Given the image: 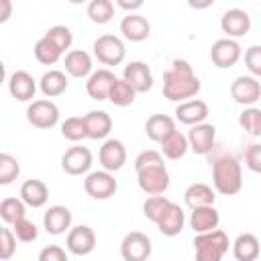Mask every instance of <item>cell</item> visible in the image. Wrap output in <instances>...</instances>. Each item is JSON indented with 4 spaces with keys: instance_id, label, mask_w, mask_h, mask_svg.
Returning <instances> with one entry per match:
<instances>
[{
    "instance_id": "obj_1",
    "label": "cell",
    "mask_w": 261,
    "mask_h": 261,
    "mask_svg": "<svg viewBox=\"0 0 261 261\" xmlns=\"http://www.w3.org/2000/svg\"><path fill=\"white\" fill-rule=\"evenodd\" d=\"M212 167V184L214 190L222 196H234L243 188V169L234 155L226 151H218V145L212 147V151L206 155Z\"/></svg>"
},
{
    "instance_id": "obj_2",
    "label": "cell",
    "mask_w": 261,
    "mask_h": 261,
    "mask_svg": "<svg viewBox=\"0 0 261 261\" xmlns=\"http://www.w3.org/2000/svg\"><path fill=\"white\" fill-rule=\"evenodd\" d=\"M202 84L186 59H173L163 73V96L171 102H184L198 96Z\"/></svg>"
},
{
    "instance_id": "obj_3",
    "label": "cell",
    "mask_w": 261,
    "mask_h": 261,
    "mask_svg": "<svg viewBox=\"0 0 261 261\" xmlns=\"http://www.w3.org/2000/svg\"><path fill=\"white\" fill-rule=\"evenodd\" d=\"M228 234L218 226L206 232H196L194 237V251L198 261H220L228 253Z\"/></svg>"
},
{
    "instance_id": "obj_4",
    "label": "cell",
    "mask_w": 261,
    "mask_h": 261,
    "mask_svg": "<svg viewBox=\"0 0 261 261\" xmlns=\"http://www.w3.org/2000/svg\"><path fill=\"white\" fill-rule=\"evenodd\" d=\"M94 57L102 63V65H108V67H114V65H120L124 61V55H126V47H124V41L116 35H100L94 45Z\"/></svg>"
},
{
    "instance_id": "obj_5",
    "label": "cell",
    "mask_w": 261,
    "mask_h": 261,
    "mask_svg": "<svg viewBox=\"0 0 261 261\" xmlns=\"http://www.w3.org/2000/svg\"><path fill=\"white\" fill-rule=\"evenodd\" d=\"M169 181L171 179H169V171H167L165 163H157V165L137 169V184L147 196L165 194L167 188H169Z\"/></svg>"
},
{
    "instance_id": "obj_6",
    "label": "cell",
    "mask_w": 261,
    "mask_h": 261,
    "mask_svg": "<svg viewBox=\"0 0 261 261\" xmlns=\"http://www.w3.org/2000/svg\"><path fill=\"white\" fill-rule=\"evenodd\" d=\"M27 120L35 128H53L59 122V108L47 98L31 100V104L27 106Z\"/></svg>"
},
{
    "instance_id": "obj_7",
    "label": "cell",
    "mask_w": 261,
    "mask_h": 261,
    "mask_svg": "<svg viewBox=\"0 0 261 261\" xmlns=\"http://www.w3.org/2000/svg\"><path fill=\"white\" fill-rule=\"evenodd\" d=\"M84 190L90 198L94 200H108L116 194L118 184L112 175V171L100 169V171H90L84 179Z\"/></svg>"
},
{
    "instance_id": "obj_8",
    "label": "cell",
    "mask_w": 261,
    "mask_h": 261,
    "mask_svg": "<svg viewBox=\"0 0 261 261\" xmlns=\"http://www.w3.org/2000/svg\"><path fill=\"white\" fill-rule=\"evenodd\" d=\"M243 51H241V45L237 39H230V37H222L218 41L212 43L210 47V61L218 67V69H230L239 63Z\"/></svg>"
},
{
    "instance_id": "obj_9",
    "label": "cell",
    "mask_w": 261,
    "mask_h": 261,
    "mask_svg": "<svg viewBox=\"0 0 261 261\" xmlns=\"http://www.w3.org/2000/svg\"><path fill=\"white\" fill-rule=\"evenodd\" d=\"M65 245H67V251L71 255H75V257L90 255L94 251V247H96V232L88 224L69 226L67 237H65Z\"/></svg>"
},
{
    "instance_id": "obj_10",
    "label": "cell",
    "mask_w": 261,
    "mask_h": 261,
    "mask_svg": "<svg viewBox=\"0 0 261 261\" xmlns=\"http://www.w3.org/2000/svg\"><path fill=\"white\" fill-rule=\"evenodd\" d=\"M230 96L241 106H255L261 98V82L255 75H239L230 84Z\"/></svg>"
},
{
    "instance_id": "obj_11",
    "label": "cell",
    "mask_w": 261,
    "mask_h": 261,
    "mask_svg": "<svg viewBox=\"0 0 261 261\" xmlns=\"http://www.w3.org/2000/svg\"><path fill=\"white\" fill-rule=\"evenodd\" d=\"M186 139H188V147L196 155H208L212 151V147L216 145V126L206 120L192 124Z\"/></svg>"
},
{
    "instance_id": "obj_12",
    "label": "cell",
    "mask_w": 261,
    "mask_h": 261,
    "mask_svg": "<svg viewBox=\"0 0 261 261\" xmlns=\"http://www.w3.org/2000/svg\"><path fill=\"white\" fill-rule=\"evenodd\" d=\"M151 249H153L151 239L139 230L124 234L120 243V255L124 261H145L151 257Z\"/></svg>"
},
{
    "instance_id": "obj_13",
    "label": "cell",
    "mask_w": 261,
    "mask_h": 261,
    "mask_svg": "<svg viewBox=\"0 0 261 261\" xmlns=\"http://www.w3.org/2000/svg\"><path fill=\"white\" fill-rule=\"evenodd\" d=\"M251 14L243 8H228L220 18V29L226 37L239 39L251 31Z\"/></svg>"
},
{
    "instance_id": "obj_14",
    "label": "cell",
    "mask_w": 261,
    "mask_h": 261,
    "mask_svg": "<svg viewBox=\"0 0 261 261\" xmlns=\"http://www.w3.org/2000/svg\"><path fill=\"white\" fill-rule=\"evenodd\" d=\"M98 159H100V165L102 169L106 171H118L124 167L126 163V147L122 141L118 139H106L100 147V153H98Z\"/></svg>"
},
{
    "instance_id": "obj_15",
    "label": "cell",
    "mask_w": 261,
    "mask_h": 261,
    "mask_svg": "<svg viewBox=\"0 0 261 261\" xmlns=\"http://www.w3.org/2000/svg\"><path fill=\"white\" fill-rule=\"evenodd\" d=\"M92 167V151L88 147H69L61 155V169L69 175H84Z\"/></svg>"
},
{
    "instance_id": "obj_16",
    "label": "cell",
    "mask_w": 261,
    "mask_h": 261,
    "mask_svg": "<svg viewBox=\"0 0 261 261\" xmlns=\"http://www.w3.org/2000/svg\"><path fill=\"white\" fill-rule=\"evenodd\" d=\"M122 80H126L137 94H145L153 88V73L145 61H130L122 69Z\"/></svg>"
},
{
    "instance_id": "obj_17",
    "label": "cell",
    "mask_w": 261,
    "mask_h": 261,
    "mask_svg": "<svg viewBox=\"0 0 261 261\" xmlns=\"http://www.w3.org/2000/svg\"><path fill=\"white\" fill-rule=\"evenodd\" d=\"M71 220H73L71 210H69L67 206L55 204V206H49V208L45 210V214H43V228H45L49 234L59 237V234H63V232L69 230Z\"/></svg>"
},
{
    "instance_id": "obj_18",
    "label": "cell",
    "mask_w": 261,
    "mask_h": 261,
    "mask_svg": "<svg viewBox=\"0 0 261 261\" xmlns=\"http://www.w3.org/2000/svg\"><path fill=\"white\" fill-rule=\"evenodd\" d=\"M155 224H157V228H159L161 234H165V237H177L184 230V224H186L184 208L179 204H175V202H169L163 208V212H161V216L157 218Z\"/></svg>"
},
{
    "instance_id": "obj_19",
    "label": "cell",
    "mask_w": 261,
    "mask_h": 261,
    "mask_svg": "<svg viewBox=\"0 0 261 261\" xmlns=\"http://www.w3.org/2000/svg\"><path fill=\"white\" fill-rule=\"evenodd\" d=\"M210 114V108L204 100H198V98H190V100H184V102H177V108H175V120H179L181 124H198V122H204Z\"/></svg>"
},
{
    "instance_id": "obj_20",
    "label": "cell",
    "mask_w": 261,
    "mask_h": 261,
    "mask_svg": "<svg viewBox=\"0 0 261 261\" xmlns=\"http://www.w3.org/2000/svg\"><path fill=\"white\" fill-rule=\"evenodd\" d=\"M116 80L114 71H110L108 67H100L96 71H92L88 77H86V92L92 100H106L108 98V90L112 86V82Z\"/></svg>"
},
{
    "instance_id": "obj_21",
    "label": "cell",
    "mask_w": 261,
    "mask_h": 261,
    "mask_svg": "<svg viewBox=\"0 0 261 261\" xmlns=\"http://www.w3.org/2000/svg\"><path fill=\"white\" fill-rule=\"evenodd\" d=\"M8 92L18 102H31L37 92V82L29 71L18 69L8 77Z\"/></svg>"
},
{
    "instance_id": "obj_22",
    "label": "cell",
    "mask_w": 261,
    "mask_h": 261,
    "mask_svg": "<svg viewBox=\"0 0 261 261\" xmlns=\"http://www.w3.org/2000/svg\"><path fill=\"white\" fill-rule=\"evenodd\" d=\"M63 65H65V73H69L71 77H77V80H84L94 71L92 55L84 49L67 51L65 57H63Z\"/></svg>"
},
{
    "instance_id": "obj_23",
    "label": "cell",
    "mask_w": 261,
    "mask_h": 261,
    "mask_svg": "<svg viewBox=\"0 0 261 261\" xmlns=\"http://www.w3.org/2000/svg\"><path fill=\"white\" fill-rule=\"evenodd\" d=\"M120 33L126 41L130 43H141L151 35V24L145 16L137 14V12H128L122 20H120Z\"/></svg>"
},
{
    "instance_id": "obj_24",
    "label": "cell",
    "mask_w": 261,
    "mask_h": 261,
    "mask_svg": "<svg viewBox=\"0 0 261 261\" xmlns=\"http://www.w3.org/2000/svg\"><path fill=\"white\" fill-rule=\"evenodd\" d=\"M84 124H86V139L92 141L106 139L112 130V118L104 110H90L84 116Z\"/></svg>"
},
{
    "instance_id": "obj_25",
    "label": "cell",
    "mask_w": 261,
    "mask_h": 261,
    "mask_svg": "<svg viewBox=\"0 0 261 261\" xmlns=\"http://www.w3.org/2000/svg\"><path fill=\"white\" fill-rule=\"evenodd\" d=\"M18 198L31 208H43L47 204V200H49V188L41 179H27L20 186Z\"/></svg>"
},
{
    "instance_id": "obj_26",
    "label": "cell",
    "mask_w": 261,
    "mask_h": 261,
    "mask_svg": "<svg viewBox=\"0 0 261 261\" xmlns=\"http://www.w3.org/2000/svg\"><path fill=\"white\" fill-rule=\"evenodd\" d=\"M218 224H220V214H218V210L214 208V204L192 208L190 226H192L194 232H206V230L216 228Z\"/></svg>"
},
{
    "instance_id": "obj_27",
    "label": "cell",
    "mask_w": 261,
    "mask_h": 261,
    "mask_svg": "<svg viewBox=\"0 0 261 261\" xmlns=\"http://www.w3.org/2000/svg\"><path fill=\"white\" fill-rule=\"evenodd\" d=\"M259 251V239L253 232H241L232 243V257L237 261H255Z\"/></svg>"
},
{
    "instance_id": "obj_28",
    "label": "cell",
    "mask_w": 261,
    "mask_h": 261,
    "mask_svg": "<svg viewBox=\"0 0 261 261\" xmlns=\"http://www.w3.org/2000/svg\"><path fill=\"white\" fill-rule=\"evenodd\" d=\"M184 202L192 210V208H198V206H210V204H214L216 202V196H214V190L208 184L196 181V184H190L186 188Z\"/></svg>"
},
{
    "instance_id": "obj_29",
    "label": "cell",
    "mask_w": 261,
    "mask_h": 261,
    "mask_svg": "<svg viewBox=\"0 0 261 261\" xmlns=\"http://www.w3.org/2000/svg\"><path fill=\"white\" fill-rule=\"evenodd\" d=\"M67 75L65 71L61 69H49L41 75L39 80V90L43 92V96L47 98H55V96H61L65 90H67Z\"/></svg>"
},
{
    "instance_id": "obj_30",
    "label": "cell",
    "mask_w": 261,
    "mask_h": 261,
    "mask_svg": "<svg viewBox=\"0 0 261 261\" xmlns=\"http://www.w3.org/2000/svg\"><path fill=\"white\" fill-rule=\"evenodd\" d=\"M159 145H161V155L167 157V159H171V161L181 159V157L190 151L188 139H186V135L179 133V130H171L169 135H165V137L159 141Z\"/></svg>"
},
{
    "instance_id": "obj_31",
    "label": "cell",
    "mask_w": 261,
    "mask_h": 261,
    "mask_svg": "<svg viewBox=\"0 0 261 261\" xmlns=\"http://www.w3.org/2000/svg\"><path fill=\"white\" fill-rule=\"evenodd\" d=\"M171 130H175V120L167 114H151L145 122V135L155 143H159Z\"/></svg>"
},
{
    "instance_id": "obj_32",
    "label": "cell",
    "mask_w": 261,
    "mask_h": 261,
    "mask_svg": "<svg viewBox=\"0 0 261 261\" xmlns=\"http://www.w3.org/2000/svg\"><path fill=\"white\" fill-rule=\"evenodd\" d=\"M135 98H137V92L133 90V86L126 82V80H114L112 82V86H110V90H108V98L106 100H110V104H114V106H118V108H124V106H130L133 102H135Z\"/></svg>"
},
{
    "instance_id": "obj_33",
    "label": "cell",
    "mask_w": 261,
    "mask_h": 261,
    "mask_svg": "<svg viewBox=\"0 0 261 261\" xmlns=\"http://www.w3.org/2000/svg\"><path fill=\"white\" fill-rule=\"evenodd\" d=\"M35 59L39 61V63H43V65H55L59 59H61V49L53 43V41H49L45 35L35 43Z\"/></svg>"
},
{
    "instance_id": "obj_34",
    "label": "cell",
    "mask_w": 261,
    "mask_h": 261,
    "mask_svg": "<svg viewBox=\"0 0 261 261\" xmlns=\"http://www.w3.org/2000/svg\"><path fill=\"white\" fill-rule=\"evenodd\" d=\"M86 14L96 24H106L114 16V4L112 0H88Z\"/></svg>"
},
{
    "instance_id": "obj_35",
    "label": "cell",
    "mask_w": 261,
    "mask_h": 261,
    "mask_svg": "<svg viewBox=\"0 0 261 261\" xmlns=\"http://www.w3.org/2000/svg\"><path fill=\"white\" fill-rule=\"evenodd\" d=\"M239 124L249 137H261V110L257 106H245V110L239 114Z\"/></svg>"
},
{
    "instance_id": "obj_36",
    "label": "cell",
    "mask_w": 261,
    "mask_h": 261,
    "mask_svg": "<svg viewBox=\"0 0 261 261\" xmlns=\"http://www.w3.org/2000/svg\"><path fill=\"white\" fill-rule=\"evenodd\" d=\"M20 216H27V204L20 200V198H4L0 202V218L6 222V224H12L14 220H18Z\"/></svg>"
},
{
    "instance_id": "obj_37",
    "label": "cell",
    "mask_w": 261,
    "mask_h": 261,
    "mask_svg": "<svg viewBox=\"0 0 261 261\" xmlns=\"http://www.w3.org/2000/svg\"><path fill=\"white\" fill-rule=\"evenodd\" d=\"M61 137L77 143L86 139V124H84V116H69L61 122Z\"/></svg>"
},
{
    "instance_id": "obj_38",
    "label": "cell",
    "mask_w": 261,
    "mask_h": 261,
    "mask_svg": "<svg viewBox=\"0 0 261 261\" xmlns=\"http://www.w3.org/2000/svg\"><path fill=\"white\" fill-rule=\"evenodd\" d=\"M20 173V165L14 155L0 151V186H10Z\"/></svg>"
},
{
    "instance_id": "obj_39",
    "label": "cell",
    "mask_w": 261,
    "mask_h": 261,
    "mask_svg": "<svg viewBox=\"0 0 261 261\" xmlns=\"http://www.w3.org/2000/svg\"><path fill=\"white\" fill-rule=\"evenodd\" d=\"M12 232H14L16 241H20V243H33L39 237L37 224L33 220H29L27 216H20L18 220L12 222Z\"/></svg>"
},
{
    "instance_id": "obj_40",
    "label": "cell",
    "mask_w": 261,
    "mask_h": 261,
    "mask_svg": "<svg viewBox=\"0 0 261 261\" xmlns=\"http://www.w3.org/2000/svg\"><path fill=\"white\" fill-rule=\"evenodd\" d=\"M45 37H47L49 41H53V43L61 49V53H65V51L71 47V43H73V35H71V31H69V27H65V24L49 27V29L45 31Z\"/></svg>"
},
{
    "instance_id": "obj_41",
    "label": "cell",
    "mask_w": 261,
    "mask_h": 261,
    "mask_svg": "<svg viewBox=\"0 0 261 261\" xmlns=\"http://www.w3.org/2000/svg\"><path fill=\"white\" fill-rule=\"evenodd\" d=\"M169 202H171V200H169L167 196H163V194L149 196V198L143 202V214H145V218L151 220V222H157V218L161 216L163 208H165Z\"/></svg>"
},
{
    "instance_id": "obj_42",
    "label": "cell",
    "mask_w": 261,
    "mask_h": 261,
    "mask_svg": "<svg viewBox=\"0 0 261 261\" xmlns=\"http://www.w3.org/2000/svg\"><path fill=\"white\" fill-rule=\"evenodd\" d=\"M14 253H16V237H14L12 228L0 226V261L12 259Z\"/></svg>"
},
{
    "instance_id": "obj_43",
    "label": "cell",
    "mask_w": 261,
    "mask_h": 261,
    "mask_svg": "<svg viewBox=\"0 0 261 261\" xmlns=\"http://www.w3.org/2000/svg\"><path fill=\"white\" fill-rule=\"evenodd\" d=\"M245 65L251 75H255V77L261 75V47L259 45H251L245 51Z\"/></svg>"
},
{
    "instance_id": "obj_44",
    "label": "cell",
    "mask_w": 261,
    "mask_h": 261,
    "mask_svg": "<svg viewBox=\"0 0 261 261\" xmlns=\"http://www.w3.org/2000/svg\"><path fill=\"white\" fill-rule=\"evenodd\" d=\"M157 163H163V155L159 151H155V149L141 151L135 157V171L137 169H143V167H149V165H157Z\"/></svg>"
},
{
    "instance_id": "obj_45",
    "label": "cell",
    "mask_w": 261,
    "mask_h": 261,
    "mask_svg": "<svg viewBox=\"0 0 261 261\" xmlns=\"http://www.w3.org/2000/svg\"><path fill=\"white\" fill-rule=\"evenodd\" d=\"M245 163L253 173L261 171V145L259 143H251L245 149Z\"/></svg>"
},
{
    "instance_id": "obj_46",
    "label": "cell",
    "mask_w": 261,
    "mask_h": 261,
    "mask_svg": "<svg viewBox=\"0 0 261 261\" xmlns=\"http://www.w3.org/2000/svg\"><path fill=\"white\" fill-rule=\"evenodd\" d=\"M39 261H67V253L59 245H49V247L41 249Z\"/></svg>"
},
{
    "instance_id": "obj_47",
    "label": "cell",
    "mask_w": 261,
    "mask_h": 261,
    "mask_svg": "<svg viewBox=\"0 0 261 261\" xmlns=\"http://www.w3.org/2000/svg\"><path fill=\"white\" fill-rule=\"evenodd\" d=\"M12 16V0H0V24Z\"/></svg>"
},
{
    "instance_id": "obj_48",
    "label": "cell",
    "mask_w": 261,
    "mask_h": 261,
    "mask_svg": "<svg viewBox=\"0 0 261 261\" xmlns=\"http://www.w3.org/2000/svg\"><path fill=\"white\" fill-rule=\"evenodd\" d=\"M116 4L126 12H135L145 4V0H116Z\"/></svg>"
},
{
    "instance_id": "obj_49",
    "label": "cell",
    "mask_w": 261,
    "mask_h": 261,
    "mask_svg": "<svg viewBox=\"0 0 261 261\" xmlns=\"http://www.w3.org/2000/svg\"><path fill=\"white\" fill-rule=\"evenodd\" d=\"M216 0H188V6L194 8V10H206L214 4Z\"/></svg>"
},
{
    "instance_id": "obj_50",
    "label": "cell",
    "mask_w": 261,
    "mask_h": 261,
    "mask_svg": "<svg viewBox=\"0 0 261 261\" xmlns=\"http://www.w3.org/2000/svg\"><path fill=\"white\" fill-rule=\"evenodd\" d=\"M6 82V65H4V61L0 59V84H4Z\"/></svg>"
},
{
    "instance_id": "obj_51",
    "label": "cell",
    "mask_w": 261,
    "mask_h": 261,
    "mask_svg": "<svg viewBox=\"0 0 261 261\" xmlns=\"http://www.w3.org/2000/svg\"><path fill=\"white\" fill-rule=\"evenodd\" d=\"M71 4H84V2H88V0H69Z\"/></svg>"
}]
</instances>
